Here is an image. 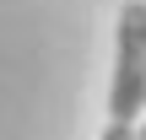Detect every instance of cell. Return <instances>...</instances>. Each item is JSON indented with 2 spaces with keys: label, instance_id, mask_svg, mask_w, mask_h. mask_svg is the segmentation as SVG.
<instances>
[{
  "label": "cell",
  "instance_id": "2",
  "mask_svg": "<svg viewBox=\"0 0 146 140\" xmlns=\"http://www.w3.org/2000/svg\"><path fill=\"white\" fill-rule=\"evenodd\" d=\"M103 140H135V129H130V124H108V129H103Z\"/></svg>",
  "mask_w": 146,
  "mask_h": 140
},
{
  "label": "cell",
  "instance_id": "1",
  "mask_svg": "<svg viewBox=\"0 0 146 140\" xmlns=\"http://www.w3.org/2000/svg\"><path fill=\"white\" fill-rule=\"evenodd\" d=\"M146 108V0L119 11V54H114V86H108V124H130Z\"/></svg>",
  "mask_w": 146,
  "mask_h": 140
},
{
  "label": "cell",
  "instance_id": "3",
  "mask_svg": "<svg viewBox=\"0 0 146 140\" xmlns=\"http://www.w3.org/2000/svg\"><path fill=\"white\" fill-rule=\"evenodd\" d=\"M135 140H146V124H141V129H135Z\"/></svg>",
  "mask_w": 146,
  "mask_h": 140
}]
</instances>
